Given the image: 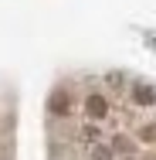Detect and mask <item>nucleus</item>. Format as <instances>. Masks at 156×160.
Segmentation results:
<instances>
[{
	"instance_id": "nucleus-1",
	"label": "nucleus",
	"mask_w": 156,
	"mask_h": 160,
	"mask_svg": "<svg viewBox=\"0 0 156 160\" xmlns=\"http://www.w3.org/2000/svg\"><path fill=\"white\" fill-rule=\"evenodd\" d=\"M85 112H88L92 119H102V116L109 112V102H105V96H88V99H85Z\"/></svg>"
},
{
	"instance_id": "nucleus-2",
	"label": "nucleus",
	"mask_w": 156,
	"mask_h": 160,
	"mask_svg": "<svg viewBox=\"0 0 156 160\" xmlns=\"http://www.w3.org/2000/svg\"><path fill=\"white\" fill-rule=\"evenodd\" d=\"M132 102H136V106H153L156 92L149 89V85H132Z\"/></svg>"
},
{
	"instance_id": "nucleus-3",
	"label": "nucleus",
	"mask_w": 156,
	"mask_h": 160,
	"mask_svg": "<svg viewBox=\"0 0 156 160\" xmlns=\"http://www.w3.org/2000/svg\"><path fill=\"white\" fill-rule=\"evenodd\" d=\"M51 112H58V116H68V112H71L68 92H54V96H51Z\"/></svg>"
},
{
	"instance_id": "nucleus-4",
	"label": "nucleus",
	"mask_w": 156,
	"mask_h": 160,
	"mask_svg": "<svg viewBox=\"0 0 156 160\" xmlns=\"http://www.w3.org/2000/svg\"><path fill=\"white\" fill-rule=\"evenodd\" d=\"M139 140L143 143H156V123H146V126L139 129Z\"/></svg>"
},
{
	"instance_id": "nucleus-5",
	"label": "nucleus",
	"mask_w": 156,
	"mask_h": 160,
	"mask_svg": "<svg viewBox=\"0 0 156 160\" xmlns=\"http://www.w3.org/2000/svg\"><path fill=\"white\" fill-rule=\"evenodd\" d=\"M92 157H95V160H109L112 153H109V147H95V150H92Z\"/></svg>"
},
{
	"instance_id": "nucleus-6",
	"label": "nucleus",
	"mask_w": 156,
	"mask_h": 160,
	"mask_svg": "<svg viewBox=\"0 0 156 160\" xmlns=\"http://www.w3.org/2000/svg\"><path fill=\"white\" fill-rule=\"evenodd\" d=\"M116 150H125V153H129V150H132V143H129L125 136H119V140H116Z\"/></svg>"
},
{
	"instance_id": "nucleus-7",
	"label": "nucleus",
	"mask_w": 156,
	"mask_h": 160,
	"mask_svg": "<svg viewBox=\"0 0 156 160\" xmlns=\"http://www.w3.org/2000/svg\"><path fill=\"white\" fill-rule=\"evenodd\" d=\"M85 140L95 143V140H98V129H95V126H85Z\"/></svg>"
}]
</instances>
